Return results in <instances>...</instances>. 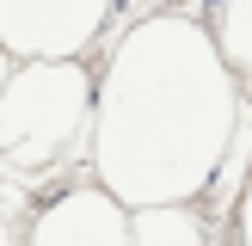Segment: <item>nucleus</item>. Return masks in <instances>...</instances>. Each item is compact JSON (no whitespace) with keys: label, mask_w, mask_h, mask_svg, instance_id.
<instances>
[{"label":"nucleus","mask_w":252,"mask_h":246,"mask_svg":"<svg viewBox=\"0 0 252 246\" xmlns=\"http://www.w3.org/2000/svg\"><path fill=\"white\" fill-rule=\"evenodd\" d=\"M228 246H234V240H228Z\"/></svg>","instance_id":"obj_10"},{"label":"nucleus","mask_w":252,"mask_h":246,"mask_svg":"<svg viewBox=\"0 0 252 246\" xmlns=\"http://www.w3.org/2000/svg\"><path fill=\"white\" fill-rule=\"evenodd\" d=\"M93 123V68L80 56L12 62L0 86V160L19 172H43L86 148Z\"/></svg>","instance_id":"obj_2"},{"label":"nucleus","mask_w":252,"mask_h":246,"mask_svg":"<svg viewBox=\"0 0 252 246\" xmlns=\"http://www.w3.org/2000/svg\"><path fill=\"white\" fill-rule=\"evenodd\" d=\"M234 111L240 80L216 56L203 19L148 12L111 43L105 68L93 74V179L123 209L197 203L216 179Z\"/></svg>","instance_id":"obj_1"},{"label":"nucleus","mask_w":252,"mask_h":246,"mask_svg":"<svg viewBox=\"0 0 252 246\" xmlns=\"http://www.w3.org/2000/svg\"><path fill=\"white\" fill-rule=\"evenodd\" d=\"M216 56L228 62V74L240 86H252V0H209V19H203Z\"/></svg>","instance_id":"obj_6"},{"label":"nucleus","mask_w":252,"mask_h":246,"mask_svg":"<svg viewBox=\"0 0 252 246\" xmlns=\"http://www.w3.org/2000/svg\"><path fill=\"white\" fill-rule=\"evenodd\" d=\"M19 246H129V209L98 179H80L31 215Z\"/></svg>","instance_id":"obj_4"},{"label":"nucleus","mask_w":252,"mask_h":246,"mask_svg":"<svg viewBox=\"0 0 252 246\" xmlns=\"http://www.w3.org/2000/svg\"><path fill=\"white\" fill-rule=\"evenodd\" d=\"M117 19V0H0V43L12 62L86 56Z\"/></svg>","instance_id":"obj_3"},{"label":"nucleus","mask_w":252,"mask_h":246,"mask_svg":"<svg viewBox=\"0 0 252 246\" xmlns=\"http://www.w3.org/2000/svg\"><path fill=\"white\" fill-rule=\"evenodd\" d=\"M129 246H209V215L197 203H142L129 209Z\"/></svg>","instance_id":"obj_5"},{"label":"nucleus","mask_w":252,"mask_h":246,"mask_svg":"<svg viewBox=\"0 0 252 246\" xmlns=\"http://www.w3.org/2000/svg\"><path fill=\"white\" fill-rule=\"evenodd\" d=\"M234 221H240V234H234V246H252V172H246L240 197H234Z\"/></svg>","instance_id":"obj_7"},{"label":"nucleus","mask_w":252,"mask_h":246,"mask_svg":"<svg viewBox=\"0 0 252 246\" xmlns=\"http://www.w3.org/2000/svg\"><path fill=\"white\" fill-rule=\"evenodd\" d=\"M6 74H12V49L0 43V86H6Z\"/></svg>","instance_id":"obj_9"},{"label":"nucleus","mask_w":252,"mask_h":246,"mask_svg":"<svg viewBox=\"0 0 252 246\" xmlns=\"http://www.w3.org/2000/svg\"><path fill=\"white\" fill-rule=\"evenodd\" d=\"M0 246H19V228H12V215L0 209Z\"/></svg>","instance_id":"obj_8"}]
</instances>
